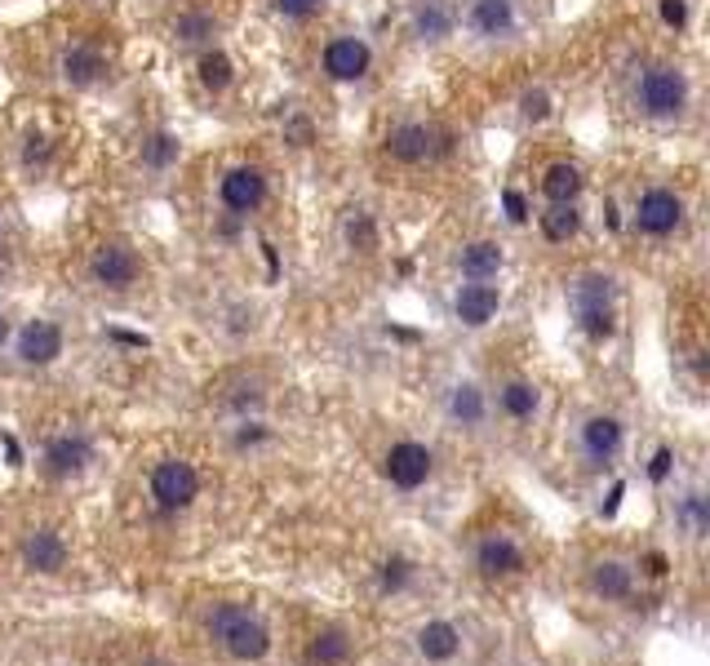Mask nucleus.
Segmentation results:
<instances>
[{
  "label": "nucleus",
  "instance_id": "obj_29",
  "mask_svg": "<svg viewBox=\"0 0 710 666\" xmlns=\"http://www.w3.org/2000/svg\"><path fill=\"white\" fill-rule=\"evenodd\" d=\"M409 28H414V37L422 45H440V41H449L458 32V6L453 0H418Z\"/></svg>",
  "mask_w": 710,
  "mask_h": 666
},
{
  "label": "nucleus",
  "instance_id": "obj_40",
  "mask_svg": "<svg viewBox=\"0 0 710 666\" xmlns=\"http://www.w3.org/2000/svg\"><path fill=\"white\" fill-rule=\"evenodd\" d=\"M657 19L670 28V32H683L692 10H688V0H657Z\"/></svg>",
  "mask_w": 710,
  "mask_h": 666
},
{
  "label": "nucleus",
  "instance_id": "obj_15",
  "mask_svg": "<svg viewBox=\"0 0 710 666\" xmlns=\"http://www.w3.org/2000/svg\"><path fill=\"white\" fill-rule=\"evenodd\" d=\"M436 414H440V427L458 440H484L498 427L493 405H489V387L476 374H449L436 392Z\"/></svg>",
  "mask_w": 710,
  "mask_h": 666
},
{
  "label": "nucleus",
  "instance_id": "obj_14",
  "mask_svg": "<svg viewBox=\"0 0 710 666\" xmlns=\"http://www.w3.org/2000/svg\"><path fill=\"white\" fill-rule=\"evenodd\" d=\"M568 315L577 324V333L595 347H608L622 329V289L617 275L608 271H582L568 284Z\"/></svg>",
  "mask_w": 710,
  "mask_h": 666
},
{
  "label": "nucleus",
  "instance_id": "obj_17",
  "mask_svg": "<svg viewBox=\"0 0 710 666\" xmlns=\"http://www.w3.org/2000/svg\"><path fill=\"white\" fill-rule=\"evenodd\" d=\"M23 374H45L67 356V329L50 315H32L23 324H14V339L6 352Z\"/></svg>",
  "mask_w": 710,
  "mask_h": 666
},
{
  "label": "nucleus",
  "instance_id": "obj_25",
  "mask_svg": "<svg viewBox=\"0 0 710 666\" xmlns=\"http://www.w3.org/2000/svg\"><path fill=\"white\" fill-rule=\"evenodd\" d=\"M218 200L227 214L236 218H249L267 205V174L258 165H231L222 178H218Z\"/></svg>",
  "mask_w": 710,
  "mask_h": 666
},
{
  "label": "nucleus",
  "instance_id": "obj_1",
  "mask_svg": "<svg viewBox=\"0 0 710 666\" xmlns=\"http://www.w3.org/2000/svg\"><path fill=\"white\" fill-rule=\"evenodd\" d=\"M546 591L591 631H644L670 595V560L657 542L595 529L551 560Z\"/></svg>",
  "mask_w": 710,
  "mask_h": 666
},
{
  "label": "nucleus",
  "instance_id": "obj_32",
  "mask_svg": "<svg viewBox=\"0 0 710 666\" xmlns=\"http://www.w3.org/2000/svg\"><path fill=\"white\" fill-rule=\"evenodd\" d=\"M342 240H346L351 253H361V258H374V253L383 249V231H378V222H374L369 209H351V214L342 218Z\"/></svg>",
  "mask_w": 710,
  "mask_h": 666
},
{
  "label": "nucleus",
  "instance_id": "obj_8",
  "mask_svg": "<svg viewBox=\"0 0 710 666\" xmlns=\"http://www.w3.org/2000/svg\"><path fill=\"white\" fill-rule=\"evenodd\" d=\"M280 666H383V631L351 604L284 600Z\"/></svg>",
  "mask_w": 710,
  "mask_h": 666
},
{
  "label": "nucleus",
  "instance_id": "obj_33",
  "mask_svg": "<svg viewBox=\"0 0 710 666\" xmlns=\"http://www.w3.org/2000/svg\"><path fill=\"white\" fill-rule=\"evenodd\" d=\"M169 32H174V41H178L182 50H209L213 37H218V19H213L209 10H182Z\"/></svg>",
  "mask_w": 710,
  "mask_h": 666
},
{
  "label": "nucleus",
  "instance_id": "obj_39",
  "mask_svg": "<svg viewBox=\"0 0 710 666\" xmlns=\"http://www.w3.org/2000/svg\"><path fill=\"white\" fill-rule=\"evenodd\" d=\"M324 10V0H275V14L289 19V23H306Z\"/></svg>",
  "mask_w": 710,
  "mask_h": 666
},
{
  "label": "nucleus",
  "instance_id": "obj_24",
  "mask_svg": "<svg viewBox=\"0 0 710 666\" xmlns=\"http://www.w3.org/2000/svg\"><path fill=\"white\" fill-rule=\"evenodd\" d=\"M449 311L462 329H489L502 311V284L498 280H462L449 298Z\"/></svg>",
  "mask_w": 710,
  "mask_h": 666
},
{
  "label": "nucleus",
  "instance_id": "obj_27",
  "mask_svg": "<svg viewBox=\"0 0 710 666\" xmlns=\"http://www.w3.org/2000/svg\"><path fill=\"white\" fill-rule=\"evenodd\" d=\"M280 440V427L275 418H236V423H222V449L240 462H253L262 458L267 449H275Z\"/></svg>",
  "mask_w": 710,
  "mask_h": 666
},
{
  "label": "nucleus",
  "instance_id": "obj_5",
  "mask_svg": "<svg viewBox=\"0 0 710 666\" xmlns=\"http://www.w3.org/2000/svg\"><path fill=\"white\" fill-rule=\"evenodd\" d=\"M98 586L81 529L54 507H28L0 520V595L72 600Z\"/></svg>",
  "mask_w": 710,
  "mask_h": 666
},
{
  "label": "nucleus",
  "instance_id": "obj_4",
  "mask_svg": "<svg viewBox=\"0 0 710 666\" xmlns=\"http://www.w3.org/2000/svg\"><path fill=\"white\" fill-rule=\"evenodd\" d=\"M378 631L383 666H507L511 657V631L502 608L471 600L467 591L405 613Z\"/></svg>",
  "mask_w": 710,
  "mask_h": 666
},
{
  "label": "nucleus",
  "instance_id": "obj_13",
  "mask_svg": "<svg viewBox=\"0 0 710 666\" xmlns=\"http://www.w3.org/2000/svg\"><path fill=\"white\" fill-rule=\"evenodd\" d=\"M85 666H191L169 626H107L94 635Z\"/></svg>",
  "mask_w": 710,
  "mask_h": 666
},
{
  "label": "nucleus",
  "instance_id": "obj_9",
  "mask_svg": "<svg viewBox=\"0 0 710 666\" xmlns=\"http://www.w3.org/2000/svg\"><path fill=\"white\" fill-rule=\"evenodd\" d=\"M657 489L661 511V551L670 560V586L692 613L706 604V555H710V485L701 471L670 467Z\"/></svg>",
  "mask_w": 710,
  "mask_h": 666
},
{
  "label": "nucleus",
  "instance_id": "obj_36",
  "mask_svg": "<svg viewBox=\"0 0 710 666\" xmlns=\"http://www.w3.org/2000/svg\"><path fill=\"white\" fill-rule=\"evenodd\" d=\"M178 156H182V143H178L169 129H156V134H147V138H143V152H138L143 169H152V174H160V169L178 165Z\"/></svg>",
  "mask_w": 710,
  "mask_h": 666
},
{
  "label": "nucleus",
  "instance_id": "obj_28",
  "mask_svg": "<svg viewBox=\"0 0 710 666\" xmlns=\"http://www.w3.org/2000/svg\"><path fill=\"white\" fill-rule=\"evenodd\" d=\"M59 72H63V81H67L72 90H94V85L107 76V54H103L98 45H90V41H76V45L63 50Z\"/></svg>",
  "mask_w": 710,
  "mask_h": 666
},
{
  "label": "nucleus",
  "instance_id": "obj_42",
  "mask_svg": "<svg viewBox=\"0 0 710 666\" xmlns=\"http://www.w3.org/2000/svg\"><path fill=\"white\" fill-rule=\"evenodd\" d=\"M284 138H289L293 147H311V138H315V129H311V121H302V116H293V121L284 125Z\"/></svg>",
  "mask_w": 710,
  "mask_h": 666
},
{
  "label": "nucleus",
  "instance_id": "obj_41",
  "mask_svg": "<svg viewBox=\"0 0 710 666\" xmlns=\"http://www.w3.org/2000/svg\"><path fill=\"white\" fill-rule=\"evenodd\" d=\"M502 205H507V218L515 222V227H524L529 222V200H524V191H502Z\"/></svg>",
  "mask_w": 710,
  "mask_h": 666
},
{
  "label": "nucleus",
  "instance_id": "obj_21",
  "mask_svg": "<svg viewBox=\"0 0 710 666\" xmlns=\"http://www.w3.org/2000/svg\"><path fill=\"white\" fill-rule=\"evenodd\" d=\"M683 222V200L670 191V187H644L635 196V209H630V227L648 240H666L675 236Z\"/></svg>",
  "mask_w": 710,
  "mask_h": 666
},
{
  "label": "nucleus",
  "instance_id": "obj_22",
  "mask_svg": "<svg viewBox=\"0 0 710 666\" xmlns=\"http://www.w3.org/2000/svg\"><path fill=\"white\" fill-rule=\"evenodd\" d=\"M90 280H94L103 293H129V289L143 280V258H138L129 244H121V240L98 244L94 258H90Z\"/></svg>",
  "mask_w": 710,
  "mask_h": 666
},
{
  "label": "nucleus",
  "instance_id": "obj_19",
  "mask_svg": "<svg viewBox=\"0 0 710 666\" xmlns=\"http://www.w3.org/2000/svg\"><path fill=\"white\" fill-rule=\"evenodd\" d=\"M688 98H692V85H688V76L675 63L648 67L639 76V85H635V107L648 121H679L688 112Z\"/></svg>",
  "mask_w": 710,
  "mask_h": 666
},
{
  "label": "nucleus",
  "instance_id": "obj_35",
  "mask_svg": "<svg viewBox=\"0 0 710 666\" xmlns=\"http://www.w3.org/2000/svg\"><path fill=\"white\" fill-rule=\"evenodd\" d=\"M537 227L551 244H568L582 231V209L577 205H546V214H537Z\"/></svg>",
  "mask_w": 710,
  "mask_h": 666
},
{
  "label": "nucleus",
  "instance_id": "obj_37",
  "mask_svg": "<svg viewBox=\"0 0 710 666\" xmlns=\"http://www.w3.org/2000/svg\"><path fill=\"white\" fill-rule=\"evenodd\" d=\"M551 112H555L551 90L533 85V90H524V94H520V121H524V125H546V121H551Z\"/></svg>",
  "mask_w": 710,
  "mask_h": 666
},
{
  "label": "nucleus",
  "instance_id": "obj_16",
  "mask_svg": "<svg viewBox=\"0 0 710 666\" xmlns=\"http://www.w3.org/2000/svg\"><path fill=\"white\" fill-rule=\"evenodd\" d=\"M489 387V405H493V423L511 427V431H533L546 414V387L533 374H502Z\"/></svg>",
  "mask_w": 710,
  "mask_h": 666
},
{
  "label": "nucleus",
  "instance_id": "obj_2",
  "mask_svg": "<svg viewBox=\"0 0 710 666\" xmlns=\"http://www.w3.org/2000/svg\"><path fill=\"white\" fill-rule=\"evenodd\" d=\"M284 600L249 582H178L169 635L191 666H280Z\"/></svg>",
  "mask_w": 710,
  "mask_h": 666
},
{
  "label": "nucleus",
  "instance_id": "obj_26",
  "mask_svg": "<svg viewBox=\"0 0 710 666\" xmlns=\"http://www.w3.org/2000/svg\"><path fill=\"white\" fill-rule=\"evenodd\" d=\"M462 19L476 41H511L520 32V0H467Z\"/></svg>",
  "mask_w": 710,
  "mask_h": 666
},
{
  "label": "nucleus",
  "instance_id": "obj_31",
  "mask_svg": "<svg viewBox=\"0 0 710 666\" xmlns=\"http://www.w3.org/2000/svg\"><path fill=\"white\" fill-rule=\"evenodd\" d=\"M582 191H586V178H582V169H577L573 160L546 165V174H542V196H546V205H577Z\"/></svg>",
  "mask_w": 710,
  "mask_h": 666
},
{
  "label": "nucleus",
  "instance_id": "obj_7",
  "mask_svg": "<svg viewBox=\"0 0 710 666\" xmlns=\"http://www.w3.org/2000/svg\"><path fill=\"white\" fill-rule=\"evenodd\" d=\"M213 498L209 467L187 449H165L147 458L129 493V533L156 555H187L200 516Z\"/></svg>",
  "mask_w": 710,
  "mask_h": 666
},
{
  "label": "nucleus",
  "instance_id": "obj_12",
  "mask_svg": "<svg viewBox=\"0 0 710 666\" xmlns=\"http://www.w3.org/2000/svg\"><path fill=\"white\" fill-rule=\"evenodd\" d=\"M98 458H103L98 431L85 427V423H59V427L41 431V440H36L32 454H28L36 480H41L45 489H54V493L81 489V485L98 471Z\"/></svg>",
  "mask_w": 710,
  "mask_h": 666
},
{
  "label": "nucleus",
  "instance_id": "obj_6",
  "mask_svg": "<svg viewBox=\"0 0 710 666\" xmlns=\"http://www.w3.org/2000/svg\"><path fill=\"white\" fill-rule=\"evenodd\" d=\"M342 582H346L351 608L378 626L462 591L453 577V564L409 538H378L365 551H355V560L342 569Z\"/></svg>",
  "mask_w": 710,
  "mask_h": 666
},
{
  "label": "nucleus",
  "instance_id": "obj_20",
  "mask_svg": "<svg viewBox=\"0 0 710 666\" xmlns=\"http://www.w3.org/2000/svg\"><path fill=\"white\" fill-rule=\"evenodd\" d=\"M383 152H387L396 165H427V160L453 152V134H445V129H436V125H427V121H400V125L387 129Z\"/></svg>",
  "mask_w": 710,
  "mask_h": 666
},
{
  "label": "nucleus",
  "instance_id": "obj_11",
  "mask_svg": "<svg viewBox=\"0 0 710 666\" xmlns=\"http://www.w3.org/2000/svg\"><path fill=\"white\" fill-rule=\"evenodd\" d=\"M374 476L396 502H427L445 476V458L436 440L414 431H391L374 454Z\"/></svg>",
  "mask_w": 710,
  "mask_h": 666
},
{
  "label": "nucleus",
  "instance_id": "obj_43",
  "mask_svg": "<svg viewBox=\"0 0 710 666\" xmlns=\"http://www.w3.org/2000/svg\"><path fill=\"white\" fill-rule=\"evenodd\" d=\"M10 339H14V315H10L6 306H0V356L10 352Z\"/></svg>",
  "mask_w": 710,
  "mask_h": 666
},
{
  "label": "nucleus",
  "instance_id": "obj_3",
  "mask_svg": "<svg viewBox=\"0 0 710 666\" xmlns=\"http://www.w3.org/2000/svg\"><path fill=\"white\" fill-rule=\"evenodd\" d=\"M551 542L542 529L507 507H484L453 533V577L471 600L493 608L520 604L533 591H546L551 573Z\"/></svg>",
  "mask_w": 710,
  "mask_h": 666
},
{
  "label": "nucleus",
  "instance_id": "obj_34",
  "mask_svg": "<svg viewBox=\"0 0 710 666\" xmlns=\"http://www.w3.org/2000/svg\"><path fill=\"white\" fill-rule=\"evenodd\" d=\"M196 76H200V85H205L209 94H227L231 81H236V63H231L227 50L209 45V50H200V59H196Z\"/></svg>",
  "mask_w": 710,
  "mask_h": 666
},
{
  "label": "nucleus",
  "instance_id": "obj_23",
  "mask_svg": "<svg viewBox=\"0 0 710 666\" xmlns=\"http://www.w3.org/2000/svg\"><path fill=\"white\" fill-rule=\"evenodd\" d=\"M320 72L333 85H355L374 72V45L365 37H333L320 54Z\"/></svg>",
  "mask_w": 710,
  "mask_h": 666
},
{
  "label": "nucleus",
  "instance_id": "obj_10",
  "mask_svg": "<svg viewBox=\"0 0 710 666\" xmlns=\"http://www.w3.org/2000/svg\"><path fill=\"white\" fill-rule=\"evenodd\" d=\"M626 449H630V418L613 405H591L568 423L564 458H568V471L586 485H613Z\"/></svg>",
  "mask_w": 710,
  "mask_h": 666
},
{
  "label": "nucleus",
  "instance_id": "obj_30",
  "mask_svg": "<svg viewBox=\"0 0 710 666\" xmlns=\"http://www.w3.org/2000/svg\"><path fill=\"white\" fill-rule=\"evenodd\" d=\"M507 267V249L498 240H467L458 249V271L462 280H498Z\"/></svg>",
  "mask_w": 710,
  "mask_h": 666
},
{
  "label": "nucleus",
  "instance_id": "obj_38",
  "mask_svg": "<svg viewBox=\"0 0 710 666\" xmlns=\"http://www.w3.org/2000/svg\"><path fill=\"white\" fill-rule=\"evenodd\" d=\"M54 160V143L45 138V134H28V143H23V165L28 169H45Z\"/></svg>",
  "mask_w": 710,
  "mask_h": 666
},
{
  "label": "nucleus",
  "instance_id": "obj_18",
  "mask_svg": "<svg viewBox=\"0 0 710 666\" xmlns=\"http://www.w3.org/2000/svg\"><path fill=\"white\" fill-rule=\"evenodd\" d=\"M271 383L258 374V370H236L227 374L213 392H209V405L218 414V423H236V418H271Z\"/></svg>",
  "mask_w": 710,
  "mask_h": 666
}]
</instances>
